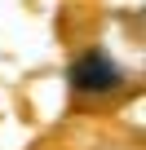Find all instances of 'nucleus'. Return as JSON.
<instances>
[{
  "mask_svg": "<svg viewBox=\"0 0 146 150\" xmlns=\"http://www.w3.org/2000/svg\"><path fill=\"white\" fill-rule=\"evenodd\" d=\"M71 84L80 93H111V88L124 84V75L106 53H84V57L71 62Z\"/></svg>",
  "mask_w": 146,
  "mask_h": 150,
  "instance_id": "obj_1",
  "label": "nucleus"
}]
</instances>
